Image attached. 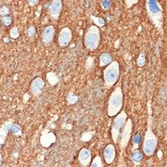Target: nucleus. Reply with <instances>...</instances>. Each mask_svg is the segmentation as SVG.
Listing matches in <instances>:
<instances>
[{"instance_id": "obj_8", "label": "nucleus", "mask_w": 167, "mask_h": 167, "mask_svg": "<svg viewBox=\"0 0 167 167\" xmlns=\"http://www.w3.org/2000/svg\"><path fill=\"white\" fill-rule=\"evenodd\" d=\"M48 11V15L55 21H58L61 10H62V1L61 0H53V1L47 3L46 6Z\"/></svg>"}, {"instance_id": "obj_28", "label": "nucleus", "mask_w": 167, "mask_h": 167, "mask_svg": "<svg viewBox=\"0 0 167 167\" xmlns=\"http://www.w3.org/2000/svg\"><path fill=\"white\" fill-rule=\"evenodd\" d=\"M124 3H125L126 8H127V9H130V8L133 7L135 4L138 3V1H137V0H125Z\"/></svg>"}, {"instance_id": "obj_5", "label": "nucleus", "mask_w": 167, "mask_h": 167, "mask_svg": "<svg viewBox=\"0 0 167 167\" xmlns=\"http://www.w3.org/2000/svg\"><path fill=\"white\" fill-rule=\"evenodd\" d=\"M84 44L88 51H95L100 44V30L94 24L89 26L84 37Z\"/></svg>"}, {"instance_id": "obj_2", "label": "nucleus", "mask_w": 167, "mask_h": 167, "mask_svg": "<svg viewBox=\"0 0 167 167\" xmlns=\"http://www.w3.org/2000/svg\"><path fill=\"white\" fill-rule=\"evenodd\" d=\"M158 146V138L156 135L153 133L152 130V117L150 113L148 117V124H147V130L143 138L142 143V150L144 154L148 157L152 156L155 153V150Z\"/></svg>"}, {"instance_id": "obj_6", "label": "nucleus", "mask_w": 167, "mask_h": 167, "mask_svg": "<svg viewBox=\"0 0 167 167\" xmlns=\"http://www.w3.org/2000/svg\"><path fill=\"white\" fill-rule=\"evenodd\" d=\"M126 120H127V114H126L125 111H124V110H122L115 116V118H114V120L112 122V130H111L112 137V140H113L114 143H118L121 131H122Z\"/></svg>"}, {"instance_id": "obj_30", "label": "nucleus", "mask_w": 167, "mask_h": 167, "mask_svg": "<svg viewBox=\"0 0 167 167\" xmlns=\"http://www.w3.org/2000/svg\"><path fill=\"white\" fill-rule=\"evenodd\" d=\"M2 162H3V157H2L1 154H0V165L2 164Z\"/></svg>"}, {"instance_id": "obj_10", "label": "nucleus", "mask_w": 167, "mask_h": 167, "mask_svg": "<svg viewBox=\"0 0 167 167\" xmlns=\"http://www.w3.org/2000/svg\"><path fill=\"white\" fill-rule=\"evenodd\" d=\"M44 88H45V82L40 77L35 78L30 85V91L35 97H39L43 93Z\"/></svg>"}, {"instance_id": "obj_23", "label": "nucleus", "mask_w": 167, "mask_h": 167, "mask_svg": "<svg viewBox=\"0 0 167 167\" xmlns=\"http://www.w3.org/2000/svg\"><path fill=\"white\" fill-rule=\"evenodd\" d=\"M0 21L3 23L4 26L8 27L12 23V18L10 16H5V17H1L0 18Z\"/></svg>"}, {"instance_id": "obj_11", "label": "nucleus", "mask_w": 167, "mask_h": 167, "mask_svg": "<svg viewBox=\"0 0 167 167\" xmlns=\"http://www.w3.org/2000/svg\"><path fill=\"white\" fill-rule=\"evenodd\" d=\"M92 161V154L90 149L83 148L80 149L78 154V161L82 167H88Z\"/></svg>"}, {"instance_id": "obj_14", "label": "nucleus", "mask_w": 167, "mask_h": 167, "mask_svg": "<svg viewBox=\"0 0 167 167\" xmlns=\"http://www.w3.org/2000/svg\"><path fill=\"white\" fill-rule=\"evenodd\" d=\"M104 161L107 164H112L116 157V149L112 144H108L103 150Z\"/></svg>"}, {"instance_id": "obj_9", "label": "nucleus", "mask_w": 167, "mask_h": 167, "mask_svg": "<svg viewBox=\"0 0 167 167\" xmlns=\"http://www.w3.org/2000/svg\"><path fill=\"white\" fill-rule=\"evenodd\" d=\"M72 38V32L69 27H63L58 36V44L60 47H66L69 46Z\"/></svg>"}, {"instance_id": "obj_3", "label": "nucleus", "mask_w": 167, "mask_h": 167, "mask_svg": "<svg viewBox=\"0 0 167 167\" xmlns=\"http://www.w3.org/2000/svg\"><path fill=\"white\" fill-rule=\"evenodd\" d=\"M124 106V94L121 85L117 86L112 93L110 95L108 100L107 113L109 117L116 116L122 110Z\"/></svg>"}, {"instance_id": "obj_4", "label": "nucleus", "mask_w": 167, "mask_h": 167, "mask_svg": "<svg viewBox=\"0 0 167 167\" xmlns=\"http://www.w3.org/2000/svg\"><path fill=\"white\" fill-rule=\"evenodd\" d=\"M120 77V65L118 61H112L103 71V81L106 89L112 88Z\"/></svg>"}, {"instance_id": "obj_7", "label": "nucleus", "mask_w": 167, "mask_h": 167, "mask_svg": "<svg viewBox=\"0 0 167 167\" xmlns=\"http://www.w3.org/2000/svg\"><path fill=\"white\" fill-rule=\"evenodd\" d=\"M132 130H133L132 120L127 118L120 134V148L122 150H124L126 147L128 146L129 141L131 139V136H132Z\"/></svg>"}, {"instance_id": "obj_21", "label": "nucleus", "mask_w": 167, "mask_h": 167, "mask_svg": "<svg viewBox=\"0 0 167 167\" xmlns=\"http://www.w3.org/2000/svg\"><path fill=\"white\" fill-rule=\"evenodd\" d=\"M141 138H142V136H141V135H140L139 133H136V134L134 135V136L132 137L133 150H135V149H136L138 148V145H139L140 142H141Z\"/></svg>"}, {"instance_id": "obj_26", "label": "nucleus", "mask_w": 167, "mask_h": 167, "mask_svg": "<svg viewBox=\"0 0 167 167\" xmlns=\"http://www.w3.org/2000/svg\"><path fill=\"white\" fill-rule=\"evenodd\" d=\"M136 63H137V65L140 66V67H142V66L145 65V63H146V58H145L144 53H141V54L139 55V57H138L137 59H136Z\"/></svg>"}, {"instance_id": "obj_25", "label": "nucleus", "mask_w": 167, "mask_h": 167, "mask_svg": "<svg viewBox=\"0 0 167 167\" xmlns=\"http://www.w3.org/2000/svg\"><path fill=\"white\" fill-rule=\"evenodd\" d=\"M26 34H27V36H28V37H30V38L34 37V36L35 35V34H36L35 27V26H33V25L29 26V27H28V29H27V31H26Z\"/></svg>"}, {"instance_id": "obj_31", "label": "nucleus", "mask_w": 167, "mask_h": 167, "mask_svg": "<svg viewBox=\"0 0 167 167\" xmlns=\"http://www.w3.org/2000/svg\"><path fill=\"white\" fill-rule=\"evenodd\" d=\"M4 40H5V42H6V43H9V42H10V39H9V38H5Z\"/></svg>"}, {"instance_id": "obj_1", "label": "nucleus", "mask_w": 167, "mask_h": 167, "mask_svg": "<svg viewBox=\"0 0 167 167\" xmlns=\"http://www.w3.org/2000/svg\"><path fill=\"white\" fill-rule=\"evenodd\" d=\"M146 11L149 21L157 28V30L163 34V9L158 0H147Z\"/></svg>"}, {"instance_id": "obj_18", "label": "nucleus", "mask_w": 167, "mask_h": 167, "mask_svg": "<svg viewBox=\"0 0 167 167\" xmlns=\"http://www.w3.org/2000/svg\"><path fill=\"white\" fill-rule=\"evenodd\" d=\"M91 18V21L93 22L94 25L97 26L98 28H100V27H103L105 25V20L101 17H97V16H94V15H91L90 16Z\"/></svg>"}, {"instance_id": "obj_20", "label": "nucleus", "mask_w": 167, "mask_h": 167, "mask_svg": "<svg viewBox=\"0 0 167 167\" xmlns=\"http://www.w3.org/2000/svg\"><path fill=\"white\" fill-rule=\"evenodd\" d=\"M90 167H103L102 159L100 155H97L96 157H94V159H92L90 162Z\"/></svg>"}, {"instance_id": "obj_13", "label": "nucleus", "mask_w": 167, "mask_h": 167, "mask_svg": "<svg viewBox=\"0 0 167 167\" xmlns=\"http://www.w3.org/2000/svg\"><path fill=\"white\" fill-rule=\"evenodd\" d=\"M55 33L56 32H55V28H54L53 25H48L43 30L42 35H41V38H42V41H43L44 45L47 46V45H49L50 43L53 42Z\"/></svg>"}, {"instance_id": "obj_16", "label": "nucleus", "mask_w": 167, "mask_h": 167, "mask_svg": "<svg viewBox=\"0 0 167 167\" xmlns=\"http://www.w3.org/2000/svg\"><path fill=\"white\" fill-rule=\"evenodd\" d=\"M112 61H113L112 56L108 52H104L100 56V67H107Z\"/></svg>"}, {"instance_id": "obj_24", "label": "nucleus", "mask_w": 167, "mask_h": 167, "mask_svg": "<svg viewBox=\"0 0 167 167\" xmlns=\"http://www.w3.org/2000/svg\"><path fill=\"white\" fill-rule=\"evenodd\" d=\"M10 10L7 6H2L1 8H0V16L1 17L10 16Z\"/></svg>"}, {"instance_id": "obj_12", "label": "nucleus", "mask_w": 167, "mask_h": 167, "mask_svg": "<svg viewBox=\"0 0 167 167\" xmlns=\"http://www.w3.org/2000/svg\"><path fill=\"white\" fill-rule=\"evenodd\" d=\"M57 140L56 135L48 130H45L40 137V144L44 148H49Z\"/></svg>"}, {"instance_id": "obj_17", "label": "nucleus", "mask_w": 167, "mask_h": 167, "mask_svg": "<svg viewBox=\"0 0 167 167\" xmlns=\"http://www.w3.org/2000/svg\"><path fill=\"white\" fill-rule=\"evenodd\" d=\"M130 159L135 164L138 165L141 162V161L143 160V153L138 149H135L132 151V153L130 155Z\"/></svg>"}, {"instance_id": "obj_27", "label": "nucleus", "mask_w": 167, "mask_h": 167, "mask_svg": "<svg viewBox=\"0 0 167 167\" xmlns=\"http://www.w3.org/2000/svg\"><path fill=\"white\" fill-rule=\"evenodd\" d=\"M112 4V1H110V0H103V1H101V2H100L101 8H102L104 10H108L111 8Z\"/></svg>"}, {"instance_id": "obj_15", "label": "nucleus", "mask_w": 167, "mask_h": 167, "mask_svg": "<svg viewBox=\"0 0 167 167\" xmlns=\"http://www.w3.org/2000/svg\"><path fill=\"white\" fill-rule=\"evenodd\" d=\"M11 124H12L11 122H6L2 124L1 127H0V144L1 145H3L6 142L8 134L10 133Z\"/></svg>"}, {"instance_id": "obj_32", "label": "nucleus", "mask_w": 167, "mask_h": 167, "mask_svg": "<svg viewBox=\"0 0 167 167\" xmlns=\"http://www.w3.org/2000/svg\"><path fill=\"white\" fill-rule=\"evenodd\" d=\"M2 146H3V145H1V144H0V149H2Z\"/></svg>"}, {"instance_id": "obj_22", "label": "nucleus", "mask_w": 167, "mask_h": 167, "mask_svg": "<svg viewBox=\"0 0 167 167\" xmlns=\"http://www.w3.org/2000/svg\"><path fill=\"white\" fill-rule=\"evenodd\" d=\"M10 36L13 39H16L20 36V32H19V28L17 26H14L10 29Z\"/></svg>"}, {"instance_id": "obj_29", "label": "nucleus", "mask_w": 167, "mask_h": 167, "mask_svg": "<svg viewBox=\"0 0 167 167\" xmlns=\"http://www.w3.org/2000/svg\"><path fill=\"white\" fill-rule=\"evenodd\" d=\"M28 3H29V5L30 6H35L36 4H38L39 3V1L38 0H30V1H28Z\"/></svg>"}, {"instance_id": "obj_19", "label": "nucleus", "mask_w": 167, "mask_h": 167, "mask_svg": "<svg viewBox=\"0 0 167 167\" xmlns=\"http://www.w3.org/2000/svg\"><path fill=\"white\" fill-rule=\"evenodd\" d=\"M10 133H12L13 135L15 136H22V127L16 124H11L10 125Z\"/></svg>"}]
</instances>
